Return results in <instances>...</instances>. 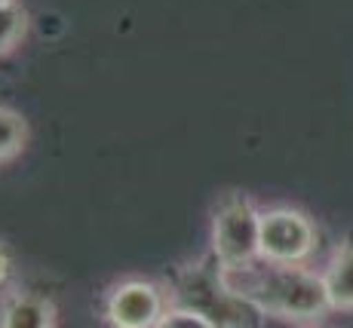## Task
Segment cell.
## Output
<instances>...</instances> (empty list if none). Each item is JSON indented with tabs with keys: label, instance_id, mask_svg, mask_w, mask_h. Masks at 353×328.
Wrapping results in <instances>:
<instances>
[{
	"label": "cell",
	"instance_id": "6da1fadb",
	"mask_svg": "<svg viewBox=\"0 0 353 328\" xmlns=\"http://www.w3.org/2000/svg\"><path fill=\"white\" fill-rule=\"evenodd\" d=\"M225 279L230 289L249 298L255 307H261L268 316L286 319V322H320L332 310L325 279L304 264L255 261L249 267L225 270Z\"/></svg>",
	"mask_w": 353,
	"mask_h": 328
},
{
	"label": "cell",
	"instance_id": "7a4b0ae2",
	"mask_svg": "<svg viewBox=\"0 0 353 328\" xmlns=\"http://www.w3.org/2000/svg\"><path fill=\"white\" fill-rule=\"evenodd\" d=\"M166 291L172 307L196 313L212 328H264L268 322V313L261 307L230 289L225 270L212 255L179 264L169 273Z\"/></svg>",
	"mask_w": 353,
	"mask_h": 328
},
{
	"label": "cell",
	"instance_id": "3957f363",
	"mask_svg": "<svg viewBox=\"0 0 353 328\" xmlns=\"http://www.w3.org/2000/svg\"><path fill=\"white\" fill-rule=\"evenodd\" d=\"M209 255L225 270L261 261V209L249 196L228 194L219 200L209 224Z\"/></svg>",
	"mask_w": 353,
	"mask_h": 328
},
{
	"label": "cell",
	"instance_id": "277c9868",
	"mask_svg": "<svg viewBox=\"0 0 353 328\" xmlns=\"http://www.w3.org/2000/svg\"><path fill=\"white\" fill-rule=\"evenodd\" d=\"M169 307L172 300L166 285L157 279L126 276L101 295V319L108 328H157Z\"/></svg>",
	"mask_w": 353,
	"mask_h": 328
},
{
	"label": "cell",
	"instance_id": "5b68a950",
	"mask_svg": "<svg viewBox=\"0 0 353 328\" xmlns=\"http://www.w3.org/2000/svg\"><path fill=\"white\" fill-rule=\"evenodd\" d=\"M316 252V227L301 209H261V261L307 264Z\"/></svg>",
	"mask_w": 353,
	"mask_h": 328
},
{
	"label": "cell",
	"instance_id": "8992f818",
	"mask_svg": "<svg viewBox=\"0 0 353 328\" xmlns=\"http://www.w3.org/2000/svg\"><path fill=\"white\" fill-rule=\"evenodd\" d=\"M0 328H59V310L31 289H6L0 295Z\"/></svg>",
	"mask_w": 353,
	"mask_h": 328
},
{
	"label": "cell",
	"instance_id": "52a82bcc",
	"mask_svg": "<svg viewBox=\"0 0 353 328\" xmlns=\"http://www.w3.org/2000/svg\"><path fill=\"white\" fill-rule=\"evenodd\" d=\"M332 310H353V236H347L332 255L323 273Z\"/></svg>",
	"mask_w": 353,
	"mask_h": 328
},
{
	"label": "cell",
	"instance_id": "ba28073f",
	"mask_svg": "<svg viewBox=\"0 0 353 328\" xmlns=\"http://www.w3.org/2000/svg\"><path fill=\"white\" fill-rule=\"evenodd\" d=\"M28 120L10 105H0V166H10L12 160L28 147Z\"/></svg>",
	"mask_w": 353,
	"mask_h": 328
},
{
	"label": "cell",
	"instance_id": "9c48e42d",
	"mask_svg": "<svg viewBox=\"0 0 353 328\" xmlns=\"http://www.w3.org/2000/svg\"><path fill=\"white\" fill-rule=\"evenodd\" d=\"M28 10L19 0L12 3H0V59L10 56L12 50H19L25 37H28Z\"/></svg>",
	"mask_w": 353,
	"mask_h": 328
},
{
	"label": "cell",
	"instance_id": "30bf717a",
	"mask_svg": "<svg viewBox=\"0 0 353 328\" xmlns=\"http://www.w3.org/2000/svg\"><path fill=\"white\" fill-rule=\"evenodd\" d=\"M157 328H212L203 316H196L191 310H181V307H169L166 316L157 322Z\"/></svg>",
	"mask_w": 353,
	"mask_h": 328
},
{
	"label": "cell",
	"instance_id": "8fae6325",
	"mask_svg": "<svg viewBox=\"0 0 353 328\" xmlns=\"http://www.w3.org/2000/svg\"><path fill=\"white\" fill-rule=\"evenodd\" d=\"M12 279V255L6 249V243H0V289H6Z\"/></svg>",
	"mask_w": 353,
	"mask_h": 328
},
{
	"label": "cell",
	"instance_id": "7c38bea8",
	"mask_svg": "<svg viewBox=\"0 0 353 328\" xmlns=\"http://www.w3.org/2000/svg\"><path fill=\"white\" fill-rule=\"evenodd\" d=\"M0 3H12V0H0Z\"/></svg>",
	"mask_w": 353,
	"mask_h": 328
}]
</instances>
